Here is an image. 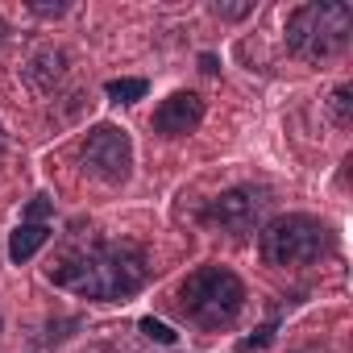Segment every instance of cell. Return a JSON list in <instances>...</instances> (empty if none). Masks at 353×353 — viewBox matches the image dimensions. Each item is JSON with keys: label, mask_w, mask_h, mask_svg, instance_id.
<instances>
[{"label": "cell", "mask_w": 353, "mask_h": 353, "mask_svg": "<svg viewBox=\"0 0 353 353\" xmlns=\"http://www.w3.org/2000/svg\"><path fill=\"white\" fill-rule=\"evenodd\" d=\"M336 112H341V125H349V88L336 92Z\"/></svg>", "instance_id": "7c38bea8"}, {"label": "cell", "mask_w": 353, "mask_h": 353, "mask_svg": "<svg viewBox=\"0 0 353 353\" xmlns=\"http://www.w3.org/2000/svg\"><path fill=\"white\" fill-rule=\"evenodd\" d=\"M79 158H83V170L92 174V179H100V183H121L125 174H129V166H133V145H129V137H125L117 125H96V129L88 133Z\"/></svg>", "instance_id": "5b68a950"}, {"label": "cell", "mask_w": 353, "mask_h": 353, "mask_svg": "<svg viewBox=\"0 0 353 353\" xmlns=\"http://www.w3.org/2000/svg\"><path fill=\"white\" fill-rule=\"evenodd\" d=\"M262 208H266V196L254 192V188H237V192H225L212 208H208V225H221L229 233H250L258 221H262Z\"/></svg>", "instance_id": "8992f818"}, {"label": "cell", "mask_w": 353, "mask_h": 353, "mask_svg": "<svg viewBox=\"0 0 353 353\" xmlns=\"http://www.w3.org/2000/svg\"><path fill=\"white\" fill-rule=\"evenodd\" d=\"M50 283L88 295V299H125L145 283V258L133 245H88V250H63L50 262Z\"/></svg>", "instance_id": "6da1fadb"}, {"label": "cell", "mask_w": 353, "mask_h": 353, "mask_svg": "<svg viewBox=\"0 0 353 353\" xmlns=\"http://www.w3.org/2000/svg\"><path fill=\"white\" fill-rule=\"evenodd\" d=\"M349 34H353V9L341 0H312L287 21V46L312 63L341 54L349 46Z\"/></svg>", "instance_id": "7a4b0ae2"}, {"label": "cell", "mask_w": 353, "mask_h": 353, "mask_svg": "<svg viewBox=\"0 0 353 353\" xmlns=\"http://www.w3.org/2000/svg\"><path fill=\"white\" fill-rule=\"evenodd\" d=\"M46 212H50V200H46V196H38V200L30 204V225H38V221L46 216Z\"/></svg>", "instance_id": "8fae6325"}, {"label": "cell", "mask_w": 353, "mask_h": 353, "mask_svg": "<svg viewBox=\"0 0 353 353\" xmlns=\"http://www.w3.org/2000/svg\"><path fill=\"white\" fill-rule=\"evenodd\" d=\"M141 332H145L150 341H158V345H174V341H179V332H174L170 324H162V320H154V316L141 320Z\"/></svg>", "instance_id": "30bf717a"}, {"label": "cell", "mask_w": 353, "mask_h": 353, "mask_svg": "<svg viewBox=\"0 0 353 353\" xmlns=\"http://www.w3.org/2000/svg\"><path fill=\"white\" fill-rule=\"evenodd\" d=\"M179 303H183L188 320H196L204 328H225L245 307V287L237 274H229L221 266H200L179 287Z\"/></svg>", "instance_id": "3957f363"}, {"label": "cell", "mask_w": 353, "mask_h": 353, "mask_svg": "<svg viewBox=\"0 0 353 353\" xmlns=\"http://www.w3.org/2000/svg\"><path fill=\"white\" fill-rule=\"evenodd\" d=\"M328 233L312 216H279L262 229V258L270 266H307L324 254Z\"/></svg>", "instance_id": "277c9868"}, {"label": "cell", "mask_w": 353, "mask_h": 353, "mask_svg": "<svg viewBox=\"0 0 353 353\" xmlns=\"http://www.w3.org/2000/svg\"><path fill=\"white\" fill-rule=\"evenodd\" d=\"M145 96V79H108V100L117 104H133Z\"/></svg>", "instance_id": "9c48e42d"}, {"label": "cell", "mask_w": 353, "mask_h": 353, "mask_svg": "<svg viewBox=\"0 0 353 353\" xmlns=\"http://www.w3.org/2000/svg\"><path fill=\"white\" fill-rule=\"evenodd\" d=\"M46 241H50V229H46V225H21V229L9 237V258H13V262H30Z\"/></svg>", "instance_id": "ba28073f"}, {"label": "cell", "mask_w": 353, "mask_h": 353, "mask_svg": "<svg viewBox=\"0 0 353 353\" xmlns=\"http://www.w3.org/2000/svg\"><path fill=\"white\" fill-rule=\"evenodd\" d=\"M0 38H5V21H0Z\"/></svg>", "instance_id": "4fadbf2b"}, {"label": "cell", "mask_w": 353, "mask_h": 353, "mask_svg": "<svg viewBox=\"0 0 353 353\" xmlns=\"http://www.w3.org/2000/svg\"><path fill=\"white\" fill-rule=\"evenodd\" d=\"M200 121H204V100H200L196 92H174V96H166V100L158 104V112H154V129L166 133V137H183V133H192Z\"/></svg>", "instance_id": "52a82bcc"}]
</instances>
